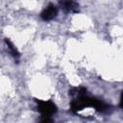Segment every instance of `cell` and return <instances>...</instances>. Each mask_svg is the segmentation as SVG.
<instances>
[{
    "instance_id": "6da1fadb",
    "label": "cell",
    "mask_w": 123,
    "mask_h": 123,
    "mask_svg": "<svg viewBox=\"0 0 123 123\" xmlns=\"http://www.w3.org/2000/svg\"><path fill=\"white\" fill-rule=\"evenodd\" d=\"M69 94L73 97L70 103V110L73 112H78L88 107H92L99 112H107L111 109L110 105L106 104L102 100L87 96L86 89L85 87H74L70 90Z\"/></svg>"
},
{
    "instance_id": "7a4b0ae2",
    "label": "cell",
    "mask_w": 123,
    "mask_h": 123,
    "mask_svg": "<svg viewBox=\"0 0 123 123\" xmlns=\"http://www.w3.org/2000/svg\"><path fill=\"white\" fill-rule=\"evenodd\" d=\"M37 104V111L42 117H51L57 111V106L51 100H38L36 99Z\"/></svg>"
},
{
    "instance_id": "3957f363",
    "label": "cell",
    "mask_w": 123,
    "mask_h": 123,
    "mask_svg": "<svg viewBox=\"0 0 123 123\" xmlns=\"http://www.w3.org/2000/svg\"><path fill=\"white\" fill-rule=\"evenodd\" d=\"M58 14V9L55 5L53 4H49L40 13V17L42 20L44 21H49L52 20L53 18H55Z\"/></svg>"
},
{
    "instance_id": "277c9868",
    "label": "cell",
    "mask_w": 123,
    "mask_h": 123,
    "mask_svg": "<svg viewBox=\"0 0 123 123\" xmlns=\"http://www.w3.org/2000/svg\"><path fill=\"white\" fill-rule=\"evenodd\" d=\"M61 8L66 12H78L79 5L74 0H60Z\"/></svg>"
},
{
    "instance_id": "5b68a950",
    "label": "cell",
    "mask_w": 123,
    "mask_h": 123,
    "mask_svg": "<svg viewBox=\"0 0 123 123\" xmlns=\"http://www.w3.org/2000/svg\"><path fill=\"white\" fill-rule=\"evenodd\" d=\"M5 42L7 43L8 48L10 49V52L12 53V55L14 58H18V57L20 56V54H19V52L17 51V49L15 48V46L13 45V43H12L10 39H8V38H6V39H5Z\"/></svg>"
}]
</instances>
